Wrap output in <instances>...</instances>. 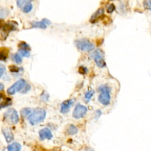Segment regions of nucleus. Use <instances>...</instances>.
<instances>
[{
    "instance_id": "423d86ee",
    "label": "nucleus",
    "mask_w": 151,
    "mask_h": 151,
    "mask_svg": "<svg viewBox=\"0 0 151 151\" xmlns=\"http://www.w3.org/2000/svg\"><path fill=\"white\" fill-rule=\"evenodd\" d=\"M6 121L9 123L15 124L19 121V116L17 111L14 109H9L4 114Z\"/></svg>"
},
{
    "instance_id": "aec40b11",
    "label": "nucleus",
    "mask_w": 151,
    "mask_h": 151,
    "mask_svg": "<svg viewBox=\"0 0 151 151\" xmlns=\"http://www.w3.org/2000/svg\"><path fill=\"white\" fill-rule=\"evenodd\" d=\"M19 53L20 55L24 56V57H30V53L29 50H26V49H22V48H19Z\"/></svg>"
},
{
    "instance_id": "f3484780",
    "label": "nucleus",
    "mask_w": 151,
    "mask_h": 151,
    "mask_svg": "<svg viewBox=\"0 0 151 151\" xmlns=\"http://www.w3.org/2000/svg\"><path fill=\"white\" fill-rule=\"evenodd\" d=\"M94 91L91 90H88L85 94V96H84V99L85 100L86 102H88L89 101H90L91 99H92L93 95H94Z\"/></svg>"
},
{
    "instance_id": "7c9ffc66",
    "label": "nucleus",
    "mask_w": 151,
    "mask_h": 151,
    "mask_svg": "<svg viewBox=\"0 0 151 151\" xmlns=\"http://www.w3.org/2000/svg\"><path fill=\"white\" fill-rule=\"evenodd\" d=\"M4 71H5V69L4 68L0 67V78H1V76L3 75Z\"/></svg>"
},
{
    "instance_id": "c756f323",
    "label": "nucleus",
    "mask_w": 151,
    "mask_h": 151,
    "mask_svg": "<svg viewBox=\"0 0 151 151\" xmlns=\"http://www.w3.org/2000/svg\"><path fill=\"white\" fill-rule=\"evenodd\" d=\"M42 21L43 22H44V23L47 25H47H48V26H50V25H51V24H52L51 21H50L49 19H46V18L42 19Z\"/></svg>"
},
{
    "instance_id": "6e6552de",
    "label": "nucleus",
    "mask_w": 151,
    "mask_h": 151,
    "mask_svg": "<svg viewBox=\"0 0 151 151\" xmlns=\"http://www.w3.org/2000/svg\"><path fill=\"white\" fill-rule=\"evenodd\" d=\"M25 85H26L25 80L20 79L9 88L7 90V93L10 95L15 94L17 92L21 91L25 87Z\"/></svg>"
},
{
    "instance_id": "7ed1b4c3",
    "label": "nucleus",
    "mask_w": 151,
    "mask_h": 151,
    "mask_svg": "<svg viewBox=\"0 0 151 151\" xmlns=\"http://www.w3.org/2000/svg\"><path fill=\"white\" fill-rule=\"evenodd\" d=\"M16 29V25H15L14 23H12L11 22H0V32H1V37L3 40H6L9 34Z\"/></svg>"
},
{
    "instance_id": "39448f33",
    "label": "nucleus",
    "mask_w": 151,
    "mask_h": 151,
    "mask_svg": "<svg viewBox=\"0 0 151 151\" xmlns=\"http://www.w3.org/2000/svg\"><path fill=\"white\" fill-rule=\"evenodd\" d=\"M90 57L94 59L96 64L100 68H104L106 66L104 53L102 50L97 49L90 55Z\"/></svg>"
},
{
    "instance_id": "9b49d317",
    "label": "nucleus",
    "mask_w": 151,
    "mask_h": 151,
    "mask_svg": "<svg viewBox=\"0 0 151 151\" xmlns=\"http://www.w3.org/2000/svg\"><path fill=\"white\" fill-rule=\"evenodd\" d=\"M103 16H104V9L103 8H100L91 16L90 22L91 23H95Z\"/></svg>"
},
{
    "instance_id": "473e14b6",
    "label": "nucleus",
    "mask_w": 151,
    "mask_h": 151,
    "mask_svg": "<svg viewBox=\"0 0 151 151\" xmlns=\"http://www.w3.org/2000/svg\"><path fill=\"white\" fill-rule=\"evenodd\" d=\"M109 1H113V0H109Z\"/></svg>"
},
{
    "instance_id": "a211bd4d",
    "label": "nucleus",
    "mask_w": 151,
    "mask_h": 151,
    "mask_svg": "<svg viewBox=\"0 0 151 151\" xmlns=\"http://www.w3.org/2000/svg\"><path fill=\"white\" fill-rule=\"evenodd\" d=\"M9 15V11L8 9H0V20H3L7 18Z\"/></svg>"
},
{
    "instance_id": "c85d7f7f",
    "label": "nucleus",
    "mask_w": 151,
    "mask_h": 151,
    "mask_svg": "<svg viewBox=\"0 0 151 151\" xmlns=\"http://www.w3.org/2000/svg\"><path fill=\"white\" fill-rule=\"evenodd\" d=\"M79 71L80 72V73L81 74H85L87 73L88 71V70L86 67H81L79 68Z\"/></svg>"
},
{
    "instance_id": "4be33fe9",
    "label": "nucleus",
    "mask_w": 151,
    "mask_h": 151,
    "mask_svg": "<svg viewBox=\"0 0 151 151\" xmlns=\"http://www.w3.org/2000/svg\"><path fill=\"white\" fill-rule=\"evenodd\" d=\"M30 0H17V6L19 7H23V6L27 4V3H29Z\"/></svg>"
},
{
    "instance_id": "412c9836",
    "label": "nucleus",
    "mask_w": 151,
    "mask_h": 151,
    "mask_svg": "<svg viewBox=\"0 0 151 151\" xmlns=\"http://www.w3.org/2000/svg\"><path fill=\"white\" fill-rule=\"evenodd\" d=\"M11 104H12L11 99H9V98H7L6 99V100H4V101H3L1 104H0V109L7 107V106L10 105Z\"/></svg>"
},
{
    "instance_id": "a878e982",
    "label": "nucleus",
    "mask_w": 151,
    "mask_h": 151,
    "mask_svg": "<svg viewBox=\"0 0 151 151\" xmlns=\"http://www.w3.org/2000/svg\"><path fill=\"white\" fill-rule=\"evenodd\" d=\"M30 113H31V111L29 108H25L21 111V115L22 117H26V116H28L29 115L30 116Z\"/></svg>"
},
{
    "instance_id": "f03ea898",
    "label": "nucleus",
    "mask_w": 151,
    "mask_h": 151,
    "mask_svg": "<svg viewBox=\"0 0 151 151\" xmlns=\"http://www.w3.org/2000/svg\"><path fill=\"white\" fill-rule=\"evenodd\" d=\"M45 116L46 112L44 109L36 108L32 114L29 116V120L32 124L35 125L42 122L45 119Z\"/></svg>"
},
{
    "instance_id": "f257e3e1",
    "label": "nucleus",
    "mask_w": 151,
    "mask_h": 151,
    "mask_svg": "<svg viewBox=\"0 0 151 151\" xmlns=\"http://www.w3.org/2000/svg\"><path fill=\"white\" fill-rule=\"evenodd\" d=\"M99 95L98 97L99 102L104 105L108 106L111 103V96L109 87L106 85H102L99 88Z\"/></svg>"
},
{
    "instance_id": "5701e85b",
    "label": "nucleus",
    "mask_w": 151,
    "mask_h": 151,
    "mask_svg": "<svg viewBox=\"0 0 151 151\" xmlns=\"http://www.w3.org/2000/svg\"><path fill=\"white\" fill-rule=\"evenodd\" d=\"M14 59L15 62L18 64H21V62L22 61V59L21 55L18 53H17L14 56Z\"/></svg>"
},
{
    "instance_id": "6ab92c4d",
    "label": "nucleus",
    "mask_w": 151,
    "mask_h": 151,
    "mask_svg": "<svg viewBox=\"0 0 151 151\" xmlns=\"http://www.w3.org/2000/svg\"><path fill=\"white\" fill-rule=\"evenodd\" d=\"M32 9H33L32 4L31 3H27V4H26L23 6L22 10H23V12H24V13L28 14V13H29V12H30L32 11Z\"/></svg>"
},
{
    "instance_id": "20e7f679",
    "label": "nucleus",
    "mask_w": 151,
    "mask_h": 151,
    "mask_svg": "<svg viewBox=\"0 0 151 151\" xmlns=\"http://www.w3.org/2000/svg\"><path fill=\"white\" fill-rule=\"evenodd\" d=\"M75 45L81 51L84 52H91L94 48V44L88 40L86 39L76 40L75 41Z\"/></svg>"
},
{
    "instance_id": "f8f14e48",
    "label": "nucleus",
    "mask_w": 151,
    "mask_h": 151,
    "mask_svg": "<svg viewBox=\"0 0 151 151\" xmlns=\"http://www.w3.org/2000/svg\"><path fill=\"white\" fill-rule=\"evenodd\" d=\"M3 133L6 138V142L7 143H10L14 140V134H13V133H12V132L10 128H4L3 129Z\"/></svg>"
},
{
    "instance_id": "dca6fc26",
    "label": "nucleus",
    "mask_w": 151,
    "mask_h": 151,
    "mask_svg": "<svg viewBox=\"0 0 151 151\" xmlns=\"http://www.w3.org/2000/svg\"><path fill=\"white\" fill-rule=\"evenodd\" d=\"M78 132V129L74 125H70L67 129V133L70 135L76 134Z\"/></svg>"
},
{
    "instance_id": "cd10ccee",
    "label": "nucleus",
    "mask_w": 151,
    "mask_h": 151,
    "mask_svg": "<svg viewBox=\"0 0 151 151\" xmlns=\"http://www.w3.org/2000/svg\"><path fill=\"white\" fill-rule=\"evenodd\" d=\"M9 70L12 73H18L19 71V68L15 65H10L9 67Z\"/></svg>"
},
{
    "instance_id": "0eeeda50",
    "label": "nucleus",
    "mask_w": 151,
    "mask_h": 151,
    "mask_svg": "<svg viewBox=\"0 0 151 151\" xmlns=\"http://www.w3.org/2000/svg\"><path fill=\"white\" fill-rule=\"evenodd\" d=\"M87 111L88 109L86 106L81 104H78L73 112V117L76 119H82L86 115Z\"/></svg>"
},
{
    "instance_id": "9d476101",
    "label": "nucleus",
    "mask_w": 151,
    "mask_h": 151,
    "mask_svg": "<svg viewBox=\"0 0 151 151\" xmlns=\"http://www.w3.org/2000/svg\"><path fill=\"white\" fill-rule=\"evenodd\" d=\"M73 100H67L64 101L61 104L60 106V111L63 114H65L68 112L70 110L71 106L73 105Z\"/></svg>"
},
{
    "instance_id": "bb28decb",
    "label": "nucleus",
    "mask_w": 151,
    "mask_h": 151,
    "mask_svg": "<svg viewBox=\"0 0 151 151\" xmlns=\"http://www.w3.org/2000/svg\"><path fill=\"white\" fill-rule=\"evenodd\" d=\"M115 10H116V6L113 4H109L106 8V10L108 12V13H109V14L112 13V12H114Z\"/></svg>"
},
{
    "instance_id": "393cba45",
    "label": "nucleus",
    "mask_w": 151,
    "mask_h": 151,
    "mask_svg": "<svg viewBox=\"0 0 151 151\" xmlns=\"http://www.w3.org/2000/svg\"><path fill=\"white\" fill-rule=\"evenodd\" d=\"M19 48H22V49H26V50H30V47L29 45L25 42H20L19 44Z\"/></svg>"
},
{
    "instance_id": "4468645a",
    "label": "nucleus",
    "mask_w": 151,
    "mask_h": 151,
    "mask_svg": "<svg viewBox=\"0 0 151 151\" xmlns=\"http://www.w3.org/2000/svg\"><path fill=\"white\" fill-rule=\"evenodd\" d=\"M32 28H37L41 29H46L47 25L42 21H33L31 23Z\"/></svg>"
},
{
    "instance_id": "1a4fd4ad",
    "label": "nucleus",
    "mask_w": 151,
    "mask_h": 151,
    "mask_svg": "<svg viewBox=\"0 0 151 151\" xmlns=\"http://www.w3.org/2000/svg\"><path fill=\"white\" fill-rule=\"evenodd\" d=\"M39 135L41 140H44L45 139L51 140L53 138V134L51 131L48 128H44L41 129L39 132Z\"/></svg>"
},
{
    "instance_id": "b1692460",
    "label": "nucleus",
    "mask_w": 151,
    "mask_h": 151,
    "mask_svg": "<svg viewBox=\"0 0 151 151\" xmlns=\"http://www.w3.org/2000/svg\"><path fill=\"white\" fill-rule=\"evenodd\" d=\"M143 6L145 9H147L151 12V0H145L143 2Z\"/></svg>"
},
{
    "instance_id": "2eb2a0df",
    "label": "nucleus",
    "mask_w": 151,
    "mask_h": 151,
    "mask_svg": "<svg viewBox=\"0 0 151 151\" xmlns=\"http://www.w3.org/2000/svg\"><path fill=\"white\" fill-rule=\"evenodd\" d=\"M21 149V146L18 143H14L8 146V151H19Z\"/></svg>"
},
{
    "instance_id": "ddd939ff",
    "label": "nucleus",
    "mask_w": 151,
    "mask_h": 151,
    "mask_svg": "<svg viewBox=\"0 0 151 151\" xmlns=\"http://www.w3.org/2000/svg\"><path fill=\"white\" fill-rule=\"evenodd\" d=\"M9 53V50L7 48H0V60L5 61L7 60Z\"/></svg>"
},
{
    "instance_id": "2f4dec72",
    "label": "nucleus",
    "mask_w": 151,
    "mask_h": 151,
    "mask_svg": "<svg viewBox=\"0 0 151 151\" xmlns=\"http://www.w3.org/2000/svg\"><path fill=\"white\" fill-rule=\"evenodd\" d=\"M4 85L1 83H0V91H2L4 89Z\"/></svg>"
}]
</instances>
